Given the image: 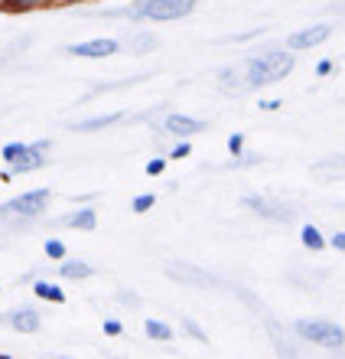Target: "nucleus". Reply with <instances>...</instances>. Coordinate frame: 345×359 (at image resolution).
Instances as JSON below:
<instances>
[{
  "label": "nucleus",
  "mask_w": 345,
  "mask_h": 359,
  "mask_svg": "<svg viewBox=\"0 0 345 359\" xmlns=\"http://www.w3.org/2000/svg\"><path fill=\"white\" fill-rule=\"evenodd\" d=\"M241 66H244L248 88H264V86H274V82H280V79H287L290 72L297 69V56H293L290 49H271V53L248 56Z\"/></svg>",
  "instance_id": "1"
},
{
  "label": "nucleus",
  "mask_w": 345,
  "mask_h": 359,
  "mask_svg": "<svg viewBox=\"0 0 345 359\" xmlns=\"http://www.w3.org/2000/svg\"><path fill=\"white\" fill-rule=\"evenodd\" d=\"M199 0H137L131 7L101 10V17H124V20H153V23H173L196 10Z\"/></svg>",
  "instance_id": "2"
},
{
  "label": "nucleus",
  "mask_w": 345,
  "mask_h": 359,
  "mask_svg": "<svg viewBox=\"0 0 345 359\" xmlns=\"http://www.w3.org/2000/svg\"><path fill=\"white\" fill-rule=\"evenodd\" d=\"M52 147V141H36V144H23V141H13L0 151V161L10 167V177L13 173H33V170H43L46 167V154Z\"/></svg>",
  "instance_id": "3"
},
{
  "label": "nucleus",
  "mask_w": 345,
  "mask_h": 359,
  "mask_svg": "<svg viewBox=\"0 0 345 359\" xmlns=\"http://www.w3.org/2000/svg\"><path fill=\"white\" fill-rule=\"evenodd\" d=\"M49 199H52V189L49 187H39V189H29V193H20V196L0 203V219H36L46 212Z\"/></svg>",
  "instance_id": "4"
},
{
  "label": "nucleus",
  "mask_w": 345,
  "mask_h": 359,
  "mask_svg": "<svg viewBox=\"0 0 345 359\" xmlns=\"http://www.w3.org/2000/svg\"><path fill=\"white\" fill-rule=\"evenodd\" d=\"M293 333L303 337L307 343H316V346H326V350H339L345 346V330L332 320H319V317H307V320L293 323Z\"/></svg>",
  "instance_id": "5"
},
{
  "label": "nucleus",
  "mask_w": 345,
  "mask_h": 359,
  "mask_svg": "<svg viewBox=\"0 0 345 359\" xmlns=\"http://www.w3.org/2000/svg\"><path fill=\"white\" fill-rule=\"evenodd\" d=\"M118 53H121V39H111V36L66 46V56H78V59H108V56H118Z\"/></svg>",
  "instance_id": "6"
},
{
  "label": "nucleus",
  "mask_w": 345,
  "mask_h": 359,
  "mask_svg": "<svg viewBox=\"0 0 345 359\" xmlns=\"http://www.w3.org/2000/svg\"><path fill=\"white\" fill-rule=\"evenodd\" d=\"M332 36V27L329 23H313V27L293 29L287 36V49L290 53H303V49H316L319 43H326Z\"/></svg>",
  "instance_id": "7"
},
{
  "label": "nucleus",
  "mask_w": 345,
  "mask_h": 359,
  "mask_svg": "<svg viewBox=\"0 0 345 359\" xmlns=\"http://www.w3.org/2000/svg\"><path fill=\"white\" fill-rule=\"evenodd\" d=\"M167 278H173V281H179V284H189V287H215V284H218L215 274L202 271V268H196V265H186V262H169Z\"/></svg>",
  "instance_id": "8"
},
{
  "label": "nucleus",
  "mask_w": 345,
  "mask_h": 359,
  "mask_svg": "<svg viewBox=\"0 0 345 359\" xmlns=\"http://www.w3.org/2000/svg\"><path fill=\"white\" fill-rule=\"evenodd\" d=\"M163 131L173 134V137H179V141H189L192 134L206 131V121H202V118H189V114L173 111V114H167V118H163Z\"/></svg>",
  "instance_id": "9"
},
{
  "label": "nucleus",
  "mask_w": 345,
  "mask_h": 359,
  "mask_svg": "<svg viewBox=\"0 0 345 359\" xmlns=\"http://www.w3.org/2000/svg\"><path fill=\"white\" fill-rule=\"evenodd\" d=\"M248 209H254L258 216L264 219H277V222H290V219L297 216L293 209L287 206V203H277V199H264V196H244L241 199Z\"/></svg>",
  "instance_id": "10"
},
{
  "label": "nucleus",
  "mask_w": 345,
  "mask_h": 359,
  "mask_svg": "<svg viewBox=\"0 0 345 359\" xmlns=\"http://www.w3.org/2000/svg\"><path fill=\"white\" fill-rule=\"evenodd\" d=\"M218 86H222V92H228V95L251 92V88H248V79H244V66H241V62H238V66H225L222 72H218Z\"/></svg>",
  "instance_id": "11"
},
{
  "label": "nucleus",
  "mask_w": 345,
  "mask_h": 359,
  "mask_svg": "<svg viewBox=\"0 0 345 359\" xmlns=\"http://www.w3.org/2000/svg\"><path fill=\"white\" fill-rule=\"evenodd\" d=\"M3 323H10L17 333H36L43 327V317H39L33 307H23V311H13L3 317Z\"/></svg>",
  "instance_id": "12"
},
{
  "label": "nucleus",
  "mask_w": 345,
  "mask_h": 359,
  "mask_svg": "<svg viewBox=\"0 0 345 359\" xmlns=\"http://www.w3.org/2000/svg\"><path fill=\"white\" fill-rule=\"evenodd\" d=\"M264 327H267V333H271V340H274V350L280 353V359H297V350L290 346L287 333L280 330V323L274 320V317H267V313H264Z\"/></svg>",
  "instance_id": "13"
},
{
  "label": "nucleus",
  "mask_w": 345,
  "mask_h": 359,
  "mask_svg": "<svg viewBox=\"0 0 345 359\" xmlns=\"http://www.w3.org/2000/svg\"><path fill=\"white\" fill-rule=\"evenodd\" d=\"M124 121V111H111V114H94V118H85V121H75L72 131H101V128H111V124Z\"/></svg>",
  "instance_id": "14"
},
{
  "label": "nucleus",
  "mask_w": 345,
  "mask_h": 359,
  "mask_svg": "<svg viewBox=\"0 0 345 359\" xmlns=\"http://www.w3.org/2000/svg\"><path fill=\"white\" fill-rule=\"evenodd\" d=\"M62 226H69V229H82V232H92V229L98 226V212H94L92 206L75 209L72 216H66V219H62Z\"/></svg>",
  "instance_id": "15"
},
{
  "label": "nucleus",
  "mask_w": 345,
  "mask_h": 359,
  "mask_svg": "<svg viewBox=\"0 0 345 359\" xmlns=\"http://www.w3.org/2000/svg\"><path fill=\"white\" fill-rule=\"evenodd\" d=\"M59 274H62V278H69V281H85V278H92V274H94V268L88 265V262H78V258H75V262H66V258H62Z\"/></svg>",
  "instance_id": "16"
},
{
  "label": "nucleus",
  "mask_w": 345,
  "mask_h": 359,
  "mask_svg": "<svg viewBox=\"0 0 345 359\" xmlns=\"http://www.w3.org/2000/svg\"><path fill=\"white\" fill-rule=\"evenodd\" d=\"M33 294L39 301H49V304H66V291L52 281H33Z\"/></svg>",
  "instance_id": "17"
},
{
  "label": "nucleus",
  "mask_w": 345,
  "mask_h": 359,
  "mask_svg": "<svg viewBox=\"0 0 345 359\" xmlns=\"http://www.w3.org/2000/svg\"><path fill=\"white\" fill-rule=\"evenodd\" d=\"M143 333H147L150 340H157V343H169V340H173V327H169V323H163V320H153V317L143 323Z\"/></svg>",
  "instance_id": "18"
},
{
  "label": "nucleus",
  "mask_w": 345,
  "mask_h": 359,
  "mask_svg": "<svg viewBox=\"0 0 345 359\" xmlns=\"http://www.w3.org/2000/svg\"><path fill=\"white\" fill-rule=\"evenodd\" d=\"M300 238H303V245H307L309 252H323V248H326V236H323L316 226H303Z\"/></svg>",
  "instance_id": "19"
},
{
  "label": "nucleus",
  "mask_w": 345,
  "mask_h": 359,
  "mask_svg": "<svg viewBox=\"0 0 345 359\" xmlns=\"http://www.w3.org/2000/svg\"><path fill=\"white\" fill-rule=\"evenodd\" d=\"M36 7H49V0H3L0 4V10H10V13H27Z\"/></svg>",
  "instance_id": "20"
},
{
  "label": "nucleus",
  "mask_w": 345,
  "mask_h": 359,
  "mask_svg": "<svg viewBox=\"0 0 345 359\" xmlns=\"http://www.w3.org/2000/svg\"><path fill=\"white\" fill-rule=\"evenodd\" d=\"M160 39L153 36V33H137V36L131 39V49L137 53V56H143V53H150V49H157Z\"/></svg>",
  "instance_id": "21"
},
{
  "label": "nucleus",
  "mask_w": 345,
  "mask_h": 359,
  "mask_svg": "<svg viewBox=\"0 0 345 359\" xmlns=\"http://www.w3.org/2000/svg\"><path fill=\"white\" fill-rule=\"evenodd\" d=\"M46 258H52V262H62L66 258V242H59V238H46Z\"/></svg>",
  "instance_id": "22"
},
{
  "label": "nucleus",
  "mask_w": 345,
  "mask_h": 359,
  "mask_svg": "<svg viewBox=\"0 0 345 359\" xmlns=\"http://www.w3.org/2000/svg\"><path fill=\"white\" fill-rule=\"evenodd\" d=\"M153 206H157V196H153V193H140V196H134V203H131L134 212H150Z\"/></svg>",
  "instance_id": "23"
},
{
  "label": "nucleus",
  "mask_w": 345,
  "mask_h": 359,
  "mask_svg": "<svg viewBox=\"0 0 345 359\" xmlns=\"http://www.w3.org/2000/svg\"><path fill=\"white\" fill-rule=\"evenodd\" d=\"M183 330H186V333H189V337H196V340H199V343H209L206 330H202V327H199V323H196V320H189V317H186V320H183Z\"/></svg>",
  "instance_id": "24"
},
{
  "label": "nucleus",
  "mask_w": 345,
  "mask_h": 359,
  "mask_svg": "<svg viewBox=\"0 0 345 359\" xmlns=\"http://www.w3.org/2000/svg\"><path fill=\"white\" fill-rule=\"evenodd\" d=\"M254 163H261V154H244L241 151L232 163H228V167H254Z\"/></svg>",
  "instance_id": "25"
},
{
  "label": "nucleus",
  "mask_w": 345,
  "mask_h": 359,
  "mask_svg": "<svg viewBox=\"0 0 345 359\" xmlns=\"http://www.w3.org/2000/svg\"><path fill=\"white\" fill-rule=\"evenodd\" d=\"M143 170H147V177H160V173L167 170V157H153V161H147Z\"/></svg>",
  "instance_id": "26"
},
{
  "label": "nucleus",
  "mask_w": 345,
  "mask_h": 359,
  "mask_svg": "<svg viewBox=\"0 0 345 359\" xmlns=\"http://www.w3.org/2000/svg\"><path fill=\"white\" fill-rule=\"evenodd\" d=\"M189 154H192V144H189V141H179L176 147L169 151V157H173V161H183V157H189Z\"/></svg>",
  "instance_id": "27"
},
{
  "label": "nucleus",
  "mask_w": 345,
  "mask_h": 359,
  "mask_svg": "<svg viewBox=\"0 0 345 359\" xmlns=\"http://www.w3.org/2000/svg\"><path fill=\"white\" fill-rule=\"evenodd\" d=\"M241 151H244V134H232V137H228V154L238 157Z\"/></svg>",
  "instance_id": "28"
},
{
  "label": "nucleus",
  "mask_w": 345,
  "mask_h": 359,
  "mask_svg": "<svg viewBox=\"0 0 345 359\" xmlns=\"http://www.w3.org/2000/svg\"><path fill=\"white\" fill-rule=\"evenodd\" d=\"M114 297H118V304H124V307H140V297L131 291H118Z\"/></svg>",
  "instance_id": "29"
},
{
  "label": "nucleus",
  "mask_w": 345,
  "mask_h": 359,
  "mask_svg": "<svg viewBox=\"0 0 345 359\" xmlns=\"http://www.w3.org/2000/svg\"><path fill=\"white\" fill-rule=\"evenodd\" d=\"M258 36H264L261 27H258V29H248V33H238V36H228V43H248V39H258Z\"/></svg>",
  "instance_id": "30"
},
{
  "label": "nucleus",
  "mask_w": 345,
  "mask_h": 359,
  "mask_svg": "<svg viewBox=\"0 0 345 359\" xmlns=\"http://www.w3.org/2000/svg\"><path fill=\"white\" fill-rule=\"evenodd\" d=\"M104 333H108V337H121V333H124V323L121 320H104Z\"/></svg>",
  "instance_id": "31"
},
{
  "label": "nucleus",
  "mask_w": 345,
  "mask_h": 359,
  "mask_svg": "<svg viewBox=\"0 0 345 359\" xmlns=\"http://www.w3.org/2000/svg\"><path fill=\"white\" fill-rule=\"evenodd\" d=\"M332 69H336V66H332V59H319V62H316V76H319V79H326L329 72H332Z\"/></svg>",
  "instance_id": "32"
},
{
  "label": "nucleus",
  "mask_w": 345,
  "mask_h": 359,
  "mask_svg": "<svg viewBox=\"0 0 345 359\" xmlns=\"http://www.w3.org/2000/svg\"><path fill=\"white\" fill-rule=\"evenodd\" d=\"M258 108L261 111H277V108H283V102L280 98H264V102H258Z\"/></svg>",
  "instance_id": "33"
},
{
  "label": "nucleus",
  "mask_w": 345,
  "mask_h": 359,
  "mask_svg": "<svg viewBox=\"0 0 345 359\" xmlns=\"http://www.w3.org/2000/svg\"><path fill=\"white\" fill-rule=\"evenodd\" d=\"M329 245L339 248V252H345V229H342V232H336L332 238H329Z\"/></svg>",
  "instance_id": "34"
},
{
  "label": "nucleus",
  "mask_w": 345,
  "mask_h": 359,
  "mask_svg": "<svg viewBox=\"0 0 345 359\" xmlns=\"http://www.w3.org/2000/svg\"><path fill=\"white\" fill-rule=\"evenodd\" d=\"M75 4H85V0H49V7H59V10L75 7Z\"/></svg>",
  "instance_id": "35"
},
{
  "label": "nucleus",
  "mask_w": 345,
  "mask_h": 359,
  "mask_svg": "<svg viewBox=\"0 0 345 359\" xmlns=\"http://www.w3.org/2000/svg\"><path fill=\"white\" fill-rule=\"evenodd\" d=\"M0 359H7V356H0Z\"/></svg>",
  "instance_id": "36"
}]
</instances>
